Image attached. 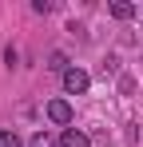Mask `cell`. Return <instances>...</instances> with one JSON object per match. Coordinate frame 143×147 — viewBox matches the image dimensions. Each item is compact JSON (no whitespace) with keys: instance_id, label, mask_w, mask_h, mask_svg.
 Here are the masks:
<instances>
[{"instance_id":"obj_2","label":"cell","mask_w":143,"mask_h":147,"mask_svg":"<svg viewBox=\"0 0 143 147\" xmlns=\"http://www.w3.org/2000/svg\"><path fill=\"white\" fill-rule=\"evenodd\" d=\"M88 88H92V76L84 72V68H68L64 72V92L68 96H84Z\"/></svg>"},{"instance_id":"obj_3","label":"cell","mask_w":143,"mask_h":147,"mask_svg":"<svg viewBox=\"0 0 143 147\" xmlns=\"http://www.w3.org/2000/svg\"><path fill=\"white\" fill-rule=\"evenodd\" d=\"M60 147H92V139H88L80 127H64V131H60Z\"/></svg>"},{"instance_id":"obj_4","label":"cell","mask_w":143,"mask_h":147,"mask_svg":"<svg viewBox=\"0 0 143 147\" xmlns=\"http://www.w3.org/2000/svg\"><path fill=\"white\" fill-rule=\"evenodd\" d=\"M111 16H115V20H131V16H135V4H127V0H111Z\"/></svg>"},{"instance_id":"obj_6","label":"cell","mask_w":143,"mask_h":147,"mask_svg":"<svg viewBox=\"0 0 143 147\" xmlns=\"http://www.w3.org/2000/svg\"><path fill=\"white\" fill-rule=\"evenodd\" d=\"M48 68H52V72H60V76H64V72L72 68V64H68V56H64V52H52V56H48Z\"/></svg>"},{"instance_id":"obj_7","label":"cell","mask_w":143,"mask_h":147,"mask_svg":"<svg viewBox=\"0 0 143 147\" xmlns=\"http://www.w3.org/2000/svg\"><path fill=\"white\" fill-rule=\"evenodd\" d=\"M0 147H20V135L16 131H0Z\"/></svg>"},{"instance_id":"obj_8","label":"cell","mask_w":143,"mask_h":147,"mask_svg":"<svg viewBox=\"0 0 143 147\" xmlns=\"http://www.w3.org/2000/svg\"><path fill=\"white\" fill-rule=\"evenodd\" d=\"M16 60H20V52L8 44V48H4V64H8V68H16Z\"/></svg>"},{"instance_id":"obj_1","label":"cell","mask_w":143,"mask_h":147,"mask_svg":"<svg viewBox=\"0 0 143 147\" xmlns=\"http://www.w3.org/2000/svg\"><path fill=\"white\" fill-rule=\"evenodd\" d=\"M44 115L56 123V127H72V119H76V111H72V103H68V99H48Z\"/></svg>"},{"instance_id":"obj_5","label":"cell","mask_w":143,"mask_h":147,"mask_svg":"<svg viewBox=\"0 0 143 147\" xmlns=\"http://www.w3.org/2000/svg\"><path fill=\"white\" fill-rule=\"evenodd\" d=\"M28 147H60V139H56V135H48V131H36V135L28 139Z\"/></svg>"}]
</instances>
